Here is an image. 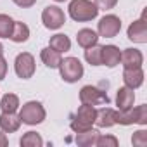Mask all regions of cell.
Wrapping results in <instances>:
<instances>
[{
	"mask_svg": "<svg viewBox=\"0 0 147 147\" xmlns=\"http://www.w3.org/2000/svg\"><path fill=\"white\" fill-rule=\"evenodd\" d=\"M69 16L73 21L76 23H87V21H92L97 18L99 14V9L94 2L90 0H71L69 2Z\"/></svg>",
	"mask_w": 147,
	"mask_h": 147,
	"instance_id": "obj_1",
	"label": "cell"
},
{
	"mask_svg": "<svg viewBox=\"0 0 147 147\" xmlns=\"http://www.w3.org/2000/svg\"><path fill=\"white\" fill-rule=\"evenodd\" d=\"M95 118H97V109L95 106H90V104H82L78 107V111L75 113V118L71 121V130L75 133H80V131H87L92 128V125L95 123Z\"/></svg>",
	"mask_w": 147,
	"mask_h": 147,
	"instance_id": "obj_2",
	"label": "cell"
},
{
	"mask_svg": "<svg viewBox=\"0 0 147 147\" xmlns=\"http://www.w3.org/2000/svg\"><path fill=\"white\" fill-rule=\"evenodd\" d=\"M59 71H61V78L67 83H75L78 80L83 78V64L78 57H66V59H61V64H59Z\"/></svg>",
	"mask_w": 147,
	"mask_h": 147,
	"instance_id": "obj_3",
	"label": "cell"
},
{
	"mask_svg": "<svg viewBox=\"0 0 147 147\" xmlns=\"http://www.w3.org/2000/svg\"><path fill=\"white\" fill-rule=\"evenodd\" d=\"M45 116H47V113H45V107H43L40 102H36V100H30V102L23 104V107H21V111H19L21 123H24V125H30V126L43 123Z\"/></svg>",
	"mask_w": 147,
	"mask_h": 147,
	"instance_id": "obj_4",
	"label": "cell"
},
{
	"mask_svg": "<svg viewBox=\"0 0 147 147\" xmlns=\"http://www.w3.org/2000/svg\"><path fill=\"white\" fill-rule=\"evenodd\" d=\"M142 125L145 126L147 125V106L142 104V106H137L135 109H128V111H118V116H116V125H123V126H128V125Z\"/></svg>",
	"mask_w": 147,
	"mask_h": 147,
	"instance_id": "obj_5",
	"label": "cell"
},
{
	"mask_svg": "<svg viewBox=\"0 0 147 147\" xmlns=\"http://www.w3.org/2000/svg\"><path fill=\"white\" fill-rule=\"evenodd\" d=\"M35 69H36V66H35L33 54H30V52L18 54V57L14 61V71L21 80H30L35 75Z\"/></svg>",
	"mask_w": 147,
	"mask_h": 147,
	"instance_id": "obj_6",
	"label": "cell"
},
{
	"mask_svg": "<svg viewBox=\"0 0 147 147\" xmlns=\"http://www.w3.org/2000/svg\"><path fill=\"white\" fill-rule=\"evenodd\" d=\"M42 23L47 30H59L66 23V14L57 5H47L42 12Z\"/></svg>",
	"mask_w": 147,
	"mask_h": 147,
	"instance_id": "obj_7",
	"label": "cell"
},
{
	"mask_svg": "<svg viewBox=\"0 0 147 147\" xmlns=\"http://www.w3.org/2000/svg\"><path fill=\"white\" fill-rule=\"evenodd\" d=\"M80 100H82V104L100 106V104H109V95H107V92H104L94 85H85L80 90Z\"/></svg>",
	"mask_w": 147,
	"mask_h": 147,
	"instance_id": "obj_8",
	"label": "cell"
},
{
	"mask_svg": "<svg viewBox=\"0 0 147 147\" xmlns=\"http://www.w3.org/2000/svg\"><path fill=\"white\" fill-rule=\"evenodd\" d=\"M121 31V19L114 14H107L104 18H100L99 24H97V35L104 36V38H114L118 33Z\"/></svg>",
	"mask_w": 147,
	"mask_h": 147,
	"instance_id": "obj_9",
	"label": "cell"
},
{
	"mask_svg": "<svg viewBox=\"0 0 147 147\" xmlns=\"http://www.w3.org/2000/svg\"><path fill=\"white\" fill-rule=\"evenodd\" d=\"M128 38L135 43H147V12L144 11L140 19L133 21L126 31Z\"/></svg>",
	"mask_w": 147,
	"mask_h": 147,
	"instance_id": "obj_10",
	"label": "cell"
},
{
	"mask_svg": "<svg viewBox=\"0 0 147 147\" xmlns=\"http://www.w3.org/2000/svg\"><path fill=\"white\" fill-rule=\"evenodd\" d=\"M133 102H135V92L133 88L130 87H121L118 88V94H116V106H118V111H128L133 107Z\"/></svg>",
	"mask_w": 147,
	"mask_h": 147,
	"instance_id": "obj_11",
	"label": "cell"
},
{
	"mask_svg": "<svg viewBox=\"0 0 147 147\" xmlns=\"http://www.w3.org/2000/svg\"><path fill=\"white\" fill-rule=\"evenodd\" d=\"M123 62V67L125 69H130V67H142V62H144V55L138 49H125L121 52V61Z\"/></svg>",
	"mask_w": 147,
	"mask_h": 147,
	"instance_id": "obj_12",
	"label": "cell"
},
{
	"mask_svg": "<svg viewBox=\"0 0 147 147\" xmlns=\"http://www.w3.org/2000/svg\"><path fill=\"white\" fill-rule=\"evenodd\" d=\"M100 61H102L104 66L114 67L121 61V50L116 45H104L102 47V52H100Z\"/></svg>",
	"mask_w": 147,
	"mask_h": 147,
	"instance_id": "obj_13",
	"label": "cell"
},
{
	"mask_svg": "<svg viewBox=\"0 0 147 147\" xmlns=\"http://www.w3.org/2000/svg\"><path fill=\"white\" fill-rule=\"evenodd\" d=\"M21 126V118L16 113H2L0 114V130L5 133H14Z\"/></svg>",
	"mask_w": 147,
	"mask_h": 147,
	"instance_id": "obj_14",
	"label": "cell"
},
{
	"mask_svg": "<svg viewBox=\"0 0 147 147\" xmlns=\"http://www.w3.org/2000/svg\"><path fill=\"white\" fill-rule=\"evenodd\" d=\"M123 82H125L126 87H130L133 90L138 88V87H142V83H144V71H142V67L125 69L123 71Z\"/></svg>",
	"mask_w": 147,
	"mask_h": 147,
	"instance_id": "obj_15",
	"label": "cell"
},
{
	"mask_svg": "<svg viewBox=\"0 0 147 147\" xmlns=\"http://www.w3.org/2000/svg\"><path fill=\"white\" fill-rule=\"evenodd\" d=\"M116 116L118 111L111 109V107H102L97 111V118H95V125L99 128H111L116 125Z\"/></svg>",
	"mask_w": 147,
	"mask_h": 147,
	"instance_id": "obj_16",
	"label": "cell"
},
{
	"mask_svg": "<svg viewBox=\"0 0 147 147\" xmlns=\"http://www.w3.org/2000/svg\"><path fill=\"white\" fill-rule=\"evenodd\" d=\"M40 59H42V62H43L47 67H50V69H57L59 64H61V59H62V57H61V52H57V50L47 47V49H42V52H40Z\"/></svg>",
	"mask_w": 147,
	"mask_h": 147,
	"instance_id": "obj_17",
	"label": "cell"
},
{
	"mask_svg": "<svg viewBox=\"0 0 147 147\" xmlns=\"http://www.w3.org/2000/svg\"><path fill=\"white\" fill-rule=\"evenodd\" d=\"M9 38L14 43H24V42H28V38H30V28H28V24L23 23V21H14V28H12V33H11Z\"/></svg>",
	"mask_w": 147,
	"mask_h": 147,
	"instance_id": "obj_18",
	"label": "cell"
},
{
	"mask_svg": "<svg viewBox=\"0 0 147 147\" xmlns=\"http://www.w3.org/2000/svg\"><path fill=\"white\" fill-rule=\"evenodd\" d=\"M76 42H78V45L82 49H88V47H92V45H95L99 42V35L94 30H90V28H83V30L78 31Z\"/></svg>",
	"mask_w": 147,
	"mask_h": 147,
	"instance_id": "obj_19",
	"label": "cell"
},
{
	"mask_svg": "<svg viewBox=\"0 0 147 147\" xmlns=\"http://www.w3.org/2000/svg\"><path fill=\"white\" fill-rule=\"evenodd\" d=\"M49 47L62 54V52H67V50H71V40H69V36H66V35H62V33H57V35L50 36Z\"/></svg>",
	"mask_w": 147,
	"mask_h": 147,
	"instance_id": "obj_20",
	"label": "cell"
},
{
	"mask_svg": "<svg viewBox=\"0 0 147 147\" xmlns=\"http://www.w3.org/2000/svg\"><path fill=\"white\" fill-rule=\"evenodd\" d=\"M97 137H99V131L94 130V128H90V130H87V131L76 133V144L82 145V147H90V145H95Z\"/></svg>",
	"mask_w": 147,
	"mask_h": 147,
	"instance_id": "obj_21",
	"label": "cell"
},
{
	"mask_svg": "<svg viewBox=\"0 0 147 147\" xmlns=\"http://www.w3.org/2000/svg\"><path fill=\"white\" fill-rule=\"evenodd\" d=\"M19 107V97L16 94H5L0 100V109L2 113H16Z\"/></svg>",
	"mask_w": 147,
	"mask_h": 147,
	"instance_id": "obj_22",
	"label": "cell"
},
{
	"mask_svg": "<svg viewBox=\"0 0 147 147\" xmlns=\"http://www.w3.org/2000/svg\"><path fill=\"white\" fill-rule=\"evenodd\" d=\"M19 144H21L23 147H42V145H43V138H42L40 133H36V131H26V133L21 137Z\"/></svg>",
	"mask_w": 147,
	"mask_h": 147,
	"instance_id": "obj_23",
	"label": "cell"
},
{
	"mask_svg": "<svg viewBox=\"0 0 147 147\" xmlns=\"http://www.w3.org/2000/svg\"><path fill=\"white\" fill-rule=\"evenodd\" d=\"M100 52H102V47L100 45H92L88 49H85V61L92 66H100L102 61H100Z\"/></svg>",
	"mask_w": 147,
	"mask_h": 147,
	"instance_id": "obj_24",
	"label": "cell"
},
{
	"mask_svg": "<svg viewBox=\"0 0 147 147\" xmlns=\"http://www.w3.org/2000/svg\"><path fill=\"white\" fill-rule=\"evenodd\" d=\"M14 28V19L7 14H0V38H9Z\"/></svg>",
	"mask_w": 147,
	"mask_h": 147,
	"instance_id": "obj_25",
	"label": "cell"
},
{
	"mask_svg": "<svg viewBox=\"0 0 147 147\" xmlns=\"http://www.w3.org/2000/svg\"><path fill=\"white\" fill-rule=\"evenodd\" d=\"M118 144H119V140L114 135H100V133L95 142V145H99V147H118Z\"/></svg>",
	"mask_w": 147,
	"mask_h": 147,
	"instance_id": "obj_26",
	"label": "cell"
},
{
	"mask_svg": "<svg viewBox=\"0 0 147 147\" xmlns=\"http://www.w3.org/2000/svg\"><path fill=\"white\" fill-rule=\"evenodd\" d=\"M131 144L135 147H145L147 145V131L145 130H137L131 137Z\"/></svg>",
	"mask_w": 147,
	"mask_h": 147,
	"instance_id": "obj_27",
	"label": "cell"
},
{
	"mask_svg": "<svg viewBox=\"0 0 147 147\" xmlns=\"http://www.w3.org/2000/svg\"><path fill=\"white\" fill-rule=\"evenodd\" d=\"M94 4L97 5L99 11H111L116 7L118 0H94Z\"/></svg>",
	"mask_w": 147,
	"mask_h": 147,
	"instance_id": "obj_28",
	"label": "cell"
},
{
	"mask_svg": "<svg viewBox=\"0 0 147 147\" xmlns=\"http://www.w3.org/2000/svg\"><path fill=\"white\" fill-rule=\"evenodd\" d=\"M12 2L18 5V7H23V9H30L36 4V0H12Z\"/></svg>",
	"mask_w": 147,
	"mask_h": 147,
	"instance_id": "obj_29",
	"label": "cell"
},
{
	"mask_svg": "<svg viewBox=\"0 0 147 147\" xmlns=\"http://www.w3.org/2000/svg\"><path fill=\"white\" fill-rule=\"evenodd\" d=\"M5 75H7V61L0 55V82L5 78Z\"/></svg>",
	"mask_w": 147,
	"mask_h": 147,
	"instance_id": "obj_30",
	"label": "cell"
},
{
	"mask_svg": "<svg viewBox=\"0 0 147 147\" xmlns=\"http://www.w3.org/2000/svg\"><path fill=\"white\" fill-rule=\"evenodd\" d=\"M9 145V138L5 137V131H0V147H7Z\"/></svg>",
	"mask_w": 147,
	"mask_h": 147,
	"instance_id": "obj_31",
	"label": "cell"
},
{
	"mask_svg": "<svg viewBox=\"0 0 147 147\" xmlns=\"http://www.w3.org/2000/svg\"><path fill=\"white\" fill-rule=\"evenodd\" d=\"M2 54H4V45L0 43V55H2Z\"/></svg>",
	"mask_w": 147,
	"mask_h": 147,
	"instance_id": "obj_32",
	"label": "cell"
},
{
	"mask_svg": "<svg viewBox=\"0 0 147 147\" xmlns=\"http://www.w3.org/2000/svg\"><path fill=\"white\" fill-rule=\"evenodd\" d=\"M55 2H66V0H55Z\"/></svg>",
	"mask_w": 147,
	"mask_h": 147,
	"instance_id": "obj_33",
	"label": "cell"
}]
</instances>
